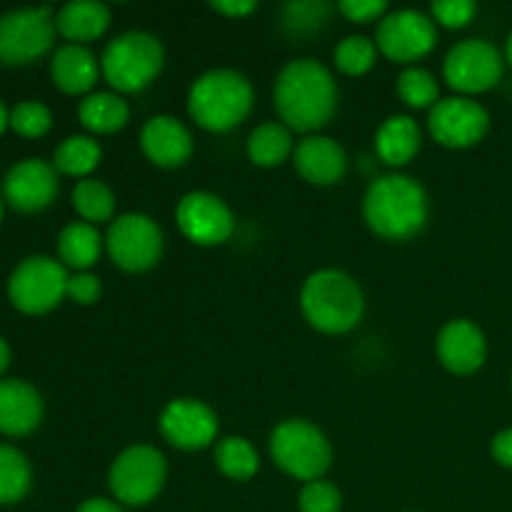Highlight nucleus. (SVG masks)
<instances>
[{
    "label": "nucleus",
    "mask_w": 512,
    "mask_h": 512,
    "mask_svg": "<svg viewBox=\"0 0 512 512\" xmlns=\"http://www.w3.org/2000/svg\"><path fill=\"white\" fill-rule=\"evenodd\" d=\"M503 68L505 58L493 43L470 38L450 48V53L445 55L443 75L450 88L468 98L473 93H485V90L495 88L503 78Z\"/></svg>",
    "instance_id": "nucleus-12"
},
{
    "label": "nucleus",
    "mask_w": 512,
    "mask_h": 512,
    "mask_svg": "<svg viewBox=\"0 0 512 512\" xmlns=\"http://www.w3.org/2000/svg\"><path fill=\"white\" fill-rule=\"evenodd\" d=\"M8 363H10V348H8V343L0 338V375H3V370L8 368Z\"/></svg>",
    "instance_id": "nucleus-42"
},
{
    "label": "nucleus",
    "mask_w": 512,
    "mask_h": 512,
    "mask_svg": "<svg viewBox=\"0 0 512 512\" xmlns=\"http://www.w3.org/2000/svg\"><path fill=\"white\" fill-rule=\"evenodd\" d=\"M80 123L98 135L118 133L130 120V108L118 93H90L80 100Z\"/></svg>",
    "instance_id": "nucleus-25"
},
{
    "label": "nucleus",
    "mask_w": 512,
    "mask_h": 512,
    "mask_svg": "<svg viewBox=\"0 0 512 512\" xmlns=\"http://www.w3.org/2000/svg\"><path fill=\"white\" fill-rule=\"evenodd\" d=\"M75 512H123L115 500H108V498H88L83 505H78V510Z\"/></svg>",
    "instance_id": "nucleus-41"
},
{
    "label": "nucleus",
    "mask_w": 512,
    "mask_h": 512,
    "mask_svg": "<svg viewBox=\"0 0 512 512\" xmlns=\"http://www.w3.org/2000/svg\"><path fill=\"white\" fill-rule=\"evenodd\" d=\"M300 310L318 333H350L363 320V288L353 275L343 273V270H315L300 290Z\"/></svg>",
    "instance_id": "nucleus-3"
},
{
    "label": "nucleus",
    "mask_w": 512,
    "mask_h": 512,
    "mask_svg": "<svg viewBox=\"0 0 512 512\" xmlns=\"http://www.w3.org/2000/svg\"><path fill=\"white\" fill-rule=\"evenodd\" d=\"M0 220H3V200H0Z\"/></svg>",
    "instance_id": "nucleus-45"
},
{
    "label": "nucleus",
    "mask_w": 512,
    "mask_h": 512,
    "mask_svg": "<svg viewBox=\"0 0 512 512\" xmlns=\"http://www.w3.org/2000/svg\"><path fill=\"white\" fill-rule=\"evenodd\" d=\"M270 458L290 478L313 483L328 473L333 448L318 425L303 418H290L275 425L270 433Z\"/></svg>",
    "instance_id": "nucleus-6"
},
{
    "label": "nucleus",
    "mask_w": 512,
    "mask_h": 512,
    "mask_svg": "<svg viewBox=\"0 0 512 512\" xmlns=\"http://www.w3.org/2000/svg\"><path fill=\"white\" fill-rule=\"evenodd\" d=\"M55 38V18L48 5L18 8L0 15V63L20 65L48 53Z\"/></svg>",
    "instance_id": "nucleus-11"
},
{
    "label": "nucleus",
    "mask_w": 512,
    "mask_h": 512,
    "mask_svg": "<svg viewBox=\"0 0 512 512\" xmlns=\"http://www.w3.org/2000/svg\"><path fill=\"white\" fill-rule=\"evenodd\" d=\"M478 13V3L475 0H435L430 5V15L438 25L450 30L465 28L470 20Z\"/></svg>",
    "instance_id": "nucleus-35"
},
{
    "label": "nucleus",
    "mask_w": 512,
    "mask_h": 512,
    "mask_svg": "<svg viewBox=\"0 0 512 512\" xmlns=\"http://www.w3.org/2000/svg\"><path fill=\"white\" fill-rule=\"evenodd\" d=\"M70 300H75L78 305H93L98 303L100 295H103V285L95 278L93 273H75L68 278V290H65Z\"/></svg>",
    "instance_id": "nucleus-37"
},
{
    "label": "nucleus",
    "mask_w": 512,
    "mask_h": 512,
    "mask_svg": "<svg viewBox=\"0 0 512 512\" xmlns=\"http://www.w3.org/2000/svg\"><path fill=\"white\" fill-rule=\"evenodd\" d=\"M300 512H340L343 508V495L328 480H313L305 483L298 498Z\"/></svg>",
    "instance_id": "nucleus-34"
},
{
    "label": "nucleus",
    "mask_w": 512,
    "mask_h": 512,
    "mask_svg": "<svg viewBox=\"0 0 512 512\" xmlns=\"http://www.w3.org/2000/svg\"><path fill=\"white\" fill-rule=\"evenodd\" d=\"M33 470L28 458L13 445H0V503H18L28 495Z\"/></svg>",
    "instance_id": "nucleus-29"
},
{
    "label": "nucleus",
    "mask_w": 512,
    "mask_h": 512,
    "mask_svg": "<svg viewBox=\"0 0 512 512\" xmlns=\"http://www.w3.org/2000/svg\"><path fill=\"white\" fill-rule=\"evenodd\" d=\"M293 150V135L283 123H263L250 133L248 138V158L258 168H275L285 163Z\"/></svg>",
    "instance_id": "nucleus-26"
},
{
    "label": "nucleus",
    "mask_w": 512,
    "mask_h": 512,
    "mask_svg": "<svg viewBox=\"0 0 512 512\" xmlns=\"http://www.w3.org/2000/svg\"><path fill=\"white\" fill-rule=\"evenodd\" d=\"M100 158H103V148H100L98 140L90 138V135H70L55 148L53 165L60 173L85 178L98 168Z\"/></svg>",
    "instance_id": "nucleus-27"
},
{
    "label": "nucleus",
    "mask_w": 512,
    "mask_h": 512,
    "mask_svg": "<svg viewBox=\"0 0 512 512\" xmlns=\"http://www.w3.org/2000/svg\"><path fill=\"white\" fill-rule=\"evenodd\" d=\"M420 145H423V133L418 120L410 115H390L375 133V153L393 168L408 165L420 153Z\"/></svg>",
    "instance_id": "nucleus-22"
},
{
    "label": "nucleus",
    "mask_w": 512,
    "mask_h": 512,
    "mask_svg": "<svg viewBox=\"0 0 512 512\" xmlns=\"http://www.w3.org/2000/svg\"><path fill=\"white\" fill-rule=\"evenodd\" d=\"M505 60H508V65L512 68V33L508 35V43H505Z\"/></svg>",
    "instance_id": "nucleus-44"
},
{
    "label": "nucleus",
    "mask_w": 512,
    "mask_h": 512,
    "mask_svg": "<svg viewBox=\"0 0 512 512\" xmlns=\"http://www.w3.org/2000/svg\"><path fill=\"white\" fill-rule=\"evenodd\" d=\"M333 58L345 75H365L378 58V43L365 35H348L338 43Z\"/></svg>",
    "instance_id": "nucleus-32"
},
{
    "label": "nucleus",
    "mask_w": 512,
    "mask_h": 512,
    "mask_svg": "<svg viewBox=\"0 0 512 512\" xmlns=\"http://www.w3.org/2000/svg\"><path fill=\"white\" fill-rule=\"evenodd\" d=\"M490 453H493V460L503 468L512 470V428L500 430L498 435L490 443Z\"/></svg>",
    "instance_id": "nucleus-39"
},
{
    "label": "nucleus",
    "mask_w": 512,
    "mask_h": 512,
    "mask_svg": "<svg viewBox=\"0 0 512 512\" xmlns=\"http://www.w3.org/2000/svg\"><path fill=\"white\" fill-rule=\"evenodd\" d=\"M100 250H103V238H100L95 225L78 220V223H70L60 230L58 253L68 268L85 273V270L98 263Z\"/></svg>",
    "instance_id": "nucleus-24"
},
{
    "label": "nucleus",
    "mask_w": 512,
    "mask_h": 512,
    "mask_svg": "<svg viewBox=\"0 0 512 512\" xmlns=\"http://www.w3.org/2000/svg\"><path fill=\"white\" fill-rule=\"evenodd\" d=\"M378 50L393 63H415L438 45V23L415 8L390 10L378 23Z\"/></svg>",
    "instance_id": "nucleus-10"
},
{
    "label": "nucleus",
    "mask_w": 512,
    "mask_h": 512,
    "mask_svg": "<svg viewBox=\"0 0 512 512\" xmlns=\"http://www.w3.org/2000/svg\"><path fill=\"white\" fill-rule=\"evenodd\" d=\"M363 215L370 230L380 238L410 240L428 223V193L405 173L380 175L365 193Z\"/></svg>",
    "instance_id": "nucleus-2"
},
{
    "label": "nucleus",
    "mask_w": 512,
    "mask_h": 512,
    "mask_svg": "<svg viewBox=\"0 0 512 512\" xmlns=\"http://www.w3.org/2000/svg\"><path fill=\"white\" fill-rule=\"evenodd\" d=\"M53 125V113L40 100H23L10 110V128L23 138H40Z\"/></svg>",
    "instance_id": "nucleus-33"
},
{
    "label": "nucleus",
    "mask_w": 512,
    "mask_h": 512,
    "mask_svg": "<svg viewBox=\"0 0 512 512\" xmlns=\"http://www.w3.org/2000/svg\"><path fill=\"white\" fill-rule=\"evenodd\" d=\"M338 10L353 23H373L388 15V3L385 0H343Z\"/></svg>",
    "instance_id": "nucleus-36"
},
{
    "label": "nucleus",
    "mask_w": 512,
    "mask_h": 512,
    "mask_svg": "<svg viewBox=\"0 0 512 512\" xmlns=\"http://www.w3.org/2000/svg\"><path fill=\"white\" fill-rule=\"evenodd\" d=\"M295 170L313 185H335L345 178L348 155L338 140L328 135H308L293 153Z\"/></svg>",
    "instance_id": "nucleus-19"
},
{
    "label": "nucleus",
    "mask_w": 512,
    "mask_h": 512,
    "mask_svg": "<svg viewBox=\"0 0 512 512\" xmlns=\"http://www.w3.org/2000/svg\"><path fill=\"white\" fill-rule=\"evenodd\" d=\"M163 438L178 450H205L218 438V415L210 405L195 398H175L163 408L158 420Z\"/></svg>",
    "instance_id": "nucleus-15"
},
{
    "label": "nucleus",
    "mask_w": 512,
    "mask_h": 512,
    "mask_svg": "<svg viewBox=\"0 0 512 512\" xmlns=\"http://www.w3.org/2000/svg\"><path fill=\"white\" fill-rule=\"evenodd\" d=\"M168 465L163 453L153 445H130L110 465V493L123 505H148L163 490Z\"/></svg>",
    "instance_id": "nucleus-7"
},
{
    "label": "nucleus",
    "mask_w": 512,
    "mask_h": 512,
    "mask_svg": "<svg viewBox=\"0 0 512 512\" xmlns=\"http://www.w3.org/2000/svg\"><path fill=\"white\" fill-rule=\"evenodd\" d=\"M165 65L163 43L148 30H125L103 50L100 70L118 93L145 90Z\"/></svg>",
    "instance_id": "nucleus-5"
},
{
    "label": "nucleus",
    "mask_w": 512,
    "mask_h": 512,
    "mask_svg": "<svg viewBox=\"0 0 512 512\" xmlns=\"http://www.w3.org/2000/svg\"><path fill=\"white\" fill-rule=\"evenodd\" d=\"M98 73L100 63L95 60L93 50L78 43L60 45L53 53V60H50L53 83L68 95L88 93L95 85V80H98Z\"/></svg>",
    "instance_id": "nucleus-21"
},
{
    "label": "nucleus",
    "mask_w": 512,
    "mask_h": 512,
    "mask_svg": "<svg viewBox=\"0 0 512 512\" xmlns=\"http://www.w3.org/2000/svg\"><path fill=\"white\" fill-rule=\"evenodd\" d=\"M253 100V85L243 73L213 68L190 85L188 113L200 128L210 133H228L248 118Z\"/></svg>",
    "instance_id": "nucleus-4"
},
{
    "label": "nucleus",
    "mask_w": 512,
    "mask_h": 512,
    "mask_svg": "<svg viewBox=\"0 0 512 512\" xmlns=\"http://www.w3.org/2000/svg\"><path fill=\"white\" fill-rule=\"evenodd\" d=\"M428 128L430 135L445 148H473L488 135L490 115L478 100L453 95V98L438 100L430 108Z\"/></svg>",
    "instance_id": "nucleus-13"
},
{
    "label": "nucleus",
    "mask_w": 512,
    "mask_h": 512,
    "mask_svg": "<svg viewBox=\"0 0 512 512\" xmlns=\"http://www.w3.org/2000/svg\"><path fill=\"white\" fill-rule=\"evenodd\" d=\"M73 208L85 223H105L115 215V193L100 180L85 178L73 188Z\"/></svg>",
    "instance_id": "nucleus-30"
},
{
    "label": "nucleus",
    "mask_w": 512,
    "mask_h": 512,
    "mask_svg": "<svg viewBox=\"0 0 512 512\" xmlns=\"http://www.w3.org/2000/svg\"><path fill=\"white\" fill-rule=\"evenodd\" d=\"M43 420V398L30 383L18 378L0 380V433L28 435Z\"/></svg>",
    "instance_id": "nucleus-20"
},
{
    "label": "nucleus",
    "mask_w": 512,
    "mask_h": 512,
    "mask_svg": "<svg viewBox=\"0 0 512 512\" xmlns=\"http://www.w3.org/2000/svg\"><path fill=\"white\" fill-rule=\"evenodd\" d=\"M438 360L453 375L478 373L488 358V340L485 333L468 318H455L443 325L438 333Z\"/></svg>",
    "instance_id": "nucleus-17"
},
{
    "label": "nucleus",
    "mask_w": 512,
    "mask_h": 512,
    "mask_svg": "<svg viewBox=\"0 0 512 512\" xmlns=\"http://www.w3.org/2000/svg\"><path fill=\"white\" fill-rule=\"evenodd\" d=\"M68 278L63 263L48 255H30L10 275L8 295L15 308L23 313H48L65 298Z\"/></svg>",
    "instance_id": "nucleus-9"
},
{
    "label": "nucleus",
    "mask_w": 512,
    "mask_h": 512,
    "mask_svg": "<svg viewBox=\"0 0 512 512\" xmlns=\"http://www.w3.org/2000/svg\"><path fill=\"white\" fill-rule=\"evenodd\" d=\"M8 123H10V113H8V108H5L3 100H0V133H3L5 125Z\"/></svg>",
    "instance_id": "nucleus-43"
},
{
    "label": "nucleus",
    "mask_w": 512,
    "mask_h": 512,
    "mask_svg": "<svg viewBox=\"0 0 512 512\" xmlns=\"http://www.w3.org/2000/svg\"><path fill=\"white\" fill-rule=\"evenodd\" d=\"M210 8L225 18H245L258 8V3L255 0H215V3H210Z\"/></svg>",
    "instance_id": "nucleus-40"
},
{
    "label": "nucleus",
    "mask_w": 512,
    "mask_h": 512,
    "mask_svg": "<svg viewBox=\"0 0 512 512\" xmlns=\"http://www.w3.org/2000/svg\"><path fill=\"white\" fill-rule=\"evenodd\" d=\"M163 230L150 215L125 213L110 223L105 248L110 260L125 273H145L163 255Z\"/></svg>",
    "instance_id": "nucleus-8"
},
{
    "label": "nucleus",
    "mask_w": 512,
    "mask_h": 512,
    "mask_svg": "<svg viewBox=\"0 0 512 512\" xmlns=\"http://www.w3.org/2000/svg\"><path fill=\"white\" fill-rule=\"evenodd\" d=\"M3 195L23 213L48 208L58 195V170L43 158L18 160L3 178Z\"/></svg>",
    "instance_id": "nucleus-16"
},
{
    "label": "nucleus",
    "mask_w": 512,
    "mask_h": 512,
    "mask_svg": "<svg viewBox=\"0 0 512 512\" xmlns=\"http://www.w3.org/2000/svg\"><path fill=\"white\" fill-rule=\"evenodd\" d=\"M178 228L190 243L213 248L223 245L235 233V215L220 195L208 190H193L183 195L175 208Z\"/></svg>",
    "instance_id": "nucleus-14"
},
{
    "label": "nucleus",
    "mask_w": 512,
    "mask_h": 512,
    "mask_svg": "<svg viewBox=\"0 0 512 512\" xmlns=\"http://www.w3.org/2000/svg\"><path fill=\"white\" fill-rule=\"evenodd\" d=\"M398 95L405 105L410 108H433L440 100V85L430 70L418 68V65H408L403 73L398 75Z\"/></svg>",
    "instance_id": "nucleus-31"
},
{
    "label": "nucleus",
    "mask_w": 512,
    "mask_h": 512,
    "mask_svg": "<svg viewBox=\"0 0 512 512\" xmlns=\"http://www.w3.org/2000/svg\"><path fill=\"white\" fill-rule=\"evenodd\" d=\"M285 13H288V23H293L300 30H313L320 20L328 13V5L325 3H290L285 5Z\"/></svg>",
    "instance_id": "nucleus-38"
},
{
    "label": "nucleus",
    "mask_w": 512,
    "mask_h": 512,
    "mask_svg": "<svg viewBox=\"0 0 512 512\" xmlns=\"http://www.w3.org/2000/svg\"><path fill=\"white\" fill-rule=\"evenodd\" d=\"M273 100L285 128L315 133L338 110V85L320 60L298 58L290 60L275 78Z\"/></svg>",
    "instance_id": "nucleus-1"
},
{
    "label": "nucleus",
    "mask_w": 512,
    "mask_h": 512,
    "mask_svg": "<svg viewBox=\"0 0 512 512\" xmlns=\"http://www.w3.org/2000/svg\"><path fill=\"white\" fill-rule=\"evenodd\" d=\"M110 25V8L100 0H70L55 15V30L70 43H90Z\"/></svg>",
    "instance_id": "nucleus-23"
},
{
    "label": "nucleus",
    "mask_w": 512,
    "mask_h": 512,
    "mask_svg": "<svg viewBox=\"0 0 512 512\" xmlns=\"http://www.w3.org/2000/svg\"><path fill=\"white\" fill-rule=\"evenodd\" d=\"M140 148L158 168H180L193 155V135L173 115H153L140 130Z\"/></svg>",
    "instance_id": "nucleus-18"
},
{
    "label": "nucleus",
    "mask_w": 512,
    "mask_h": 512,
    "mask_svg": "<svg viewBox=\"0 0 512 512\" xmlns=\"http://www.w3.org/2000/svg\"><path fill=\"white\" fill-rule=\"evenodd\" d=\"M215 465L225 478L245 483L260 470V455L250 440L230 435L215 445Z\"/></svg>",
    "instance_id": "nucleus-28"
}]
</instances>
